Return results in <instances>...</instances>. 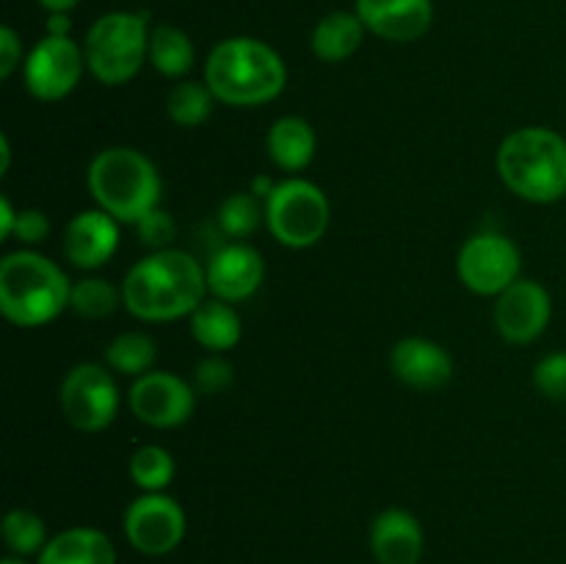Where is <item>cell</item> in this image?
Instances as JSON below:
<instances>
[{
    "label": "cell",
    "instance_id": "obj_34",
    "mask_svg": "<svg viewBox=\"0 0 566 564\" xmlns=\"http://www.w3.org/2000/svg\"><path fill=\"white\" fill-rule=\"evenodd\" d=\"M20 64H25L22 61V39L17 36L14 28L3 25L0 28V77L9 81Z\"/></svg>",
    "mask_w": 566,
    "mask_h": 564
},
{
    "label": "cell",
    "instance_id": "obj_10",
    "mask_svg": "<svg viewBox=\"0 0 566 564\" xmlns=\"http://www.w3.org/2000/svg\"><path fill=\"white\" fill-rule=\"evenodd\" d=\"M86 70V53L70 36H44L39 39L25 55L22 75H25L28 92L42 103H59L70 97L81 83Z\"/></svg>",
    "mask_w": 566,
    "mask_h": 564
},
{
    "label": "cell",
    "instance_id": "obj_22",
    "mask_svg": "<svg viewBox=\"0 0 566 564\" xmlns=\"http://www.w3.org/2000/svg\"><path fill=\"white\" fill-rule=\"evenodd\" d=\"M368 28L363 25L357 11H332L324 20L315 25L313 39V53L318 55L326 64H340V61L352 59L359 48Z\"/></svg>",
    "mask_w": 566,
    "mask_h": 564
},
{
    "label": "cell",
    "instance_id": "obj_38",
    "mask_svg": "<svg viewBox=\"0 0 566 564\" xmlns=\"http://www.w3.org/2000/svg\"><path fill=\"white\" fill-rule=\"evenodd\" d=\"M77 3H81V0H39V6L48 9V14H53V11H66V14H70Z\"/></svg>",
    "mask_w": 566,
    "mask_h": 564
},
{
    "label": "cell",
    "instance_id": "obj_14",
    "mask_svg": "<svg viewBox=\"0 0 566 564\" xmlns=\"http://www.w3.org/2000/svg\"><path fill=\"white\" fill-rule=\"evenodd\" d=\"M205 274H208V291L213 293V299L238 304L260 291L265 280V260L249 243H221L210 254Z\"/></svg>",
    "mask_w": 566,
    "mask_h": 564
},
{
    "label": "cell",
    "instance_id": "obj_39",
    "mask_svg": "<svg viewBox=\"0 0 566 564\" xmlns=\"http://www.w3.org/2000/svg\"><path fill=\"white\" fill-rule=\"evenodd\" d=\"M0 155H3V164H0V175H6L11 166V144H9V136H0Z\"/></svg>",
    "mask_w": 566,
    "mask_h": 564
},
{
    "label": "cell",
    "instance_id": "obj_4",
    "mask_svg": "<svg viewBox=\"0 0 566 564\" xmlns=\"http://www.w3.org/2000/svg\"><path fill=\"white\" fill-rule=\"evenodd\" d=\"M497 175L525 202H558L566 197V138L551 127L509 133L497 147Z\"/></svg>",
    "mask_w": 566,
    "mask_h": 564
},
{
    "label": "cell",
    "instance_id": "obj_29",
    "mask_svg": "<svg viewBox=\"0 0 566 564\" xmlns=\"http://www.w3.org/2000/svg\"><path fill=\"white\" fill-rule=\"evenodd\" d=\"M265 219V208L252 191H235L221 202L219 227L230 238H249Z\"/></svg>",
    "mask_w": 566,
    "mask_h": 564
},
{
    "label": "cell",
    "instance_id": "obj_35",
    "mask_svg": "<svg viewBox=\"0 0 566 564\" xmlns=\"http://www.w3.org/2000/svg\"><path fill=\"white\" fill-rule=\"evenodd\" d=\"M17 216H20V210H14L11 199L0 197V241H9V238H14Z\"/></svg>",
    "mask_w": 566,
    "mask_h": 564
},
{
    "label": "cell",
    "instance_id": "obj_25",
    "mask_svg": "<svg viewBox=\"0 0 566 564\" xmlns=\"http://www.w3.org/2000/svg\"><path fill=\"white\" fill-rule=\"evenodd\" d=\"M216 103L219 100L205 81H180L171 86L169 97H166V114L175 125L199 127L210 119Z\"/></svg>",
    "mask_w": 566,
    "mask_h": 564
},
{
    "label": "cell",
    "instance_id": "obj_21",
    "mask_svg": "<svg viewBox=\"0 0 566 564\" xmlns=\"http://www.w3.org/2000/svg\"><path fill=\"white\" fill-rule=\"evenodd\" d=\"M315 130L304 116H280L269 127L265 149L282 171H302L315 158Z\"/></svg>",
    "mask_w": 566,
    "mask_h": 564
},
{
    "label": "cell",
    "instance_id": "obj_27",
    "mask_svg": "<svg viewBox=\"0 0 566 564\" xmlns=\"http://www.w3.org/2000/svg\"><path fill=\"white\" fill-rule=\"evenodd\" d=\"M3 542L14 556L42 553L48 545V523L31 509H11L3 520Z\"/></svg>",
    "mask_w": 566,
    "mask_h": 564
},
{
    "label": "cell",
    "instance_id": "obj_32",
    "mask_svg": "<svg viewBox=\"0 0 566 564\" xmlns=\"http://www.w3.org/2000/svg\"><path fill=\"white\" fill-rule=\"evenodd\" d=\"M136 230L144 247H149L153 252H160V249H171L177 224L175 219H171L169 210H164L158 205V208H153L147 216H142V219L136 221Z\"/></svg>",
    "mask_w": 566,
    "mask_h": 564
},
{
    "label": "cell",
    "instance_id": "obj_26",
    "mask_svg": "<svg viewBox=\"0 0 566 564\" xmlns=\"http://www.w3.org/2000/svg\"><path fill=\"white\" fill-rule=\"evenodd\" d=\"M119 304H125L122 285L116 288L114 282L103 280V276H86V280L72 282L70 310L81 315V318H108V315L119 310Z\"/></svg>",
    "mask_w": 566,
    "mask_h": 564
},
{
    "label": "cell",
    "instance_id": "obj_7",
    "mask_svg": "<svg viewBox=\"0 0 566 564\" xmlns=\"http://www.w3.org/2000/svg\"><path fill=\"white\" fill-rule=\"evenodd\" d=\"M332 221V205L315 182L304 177L276 182L265 199V224L271 236L287 249H310L326 236Z\"/></svg>",
    "mask_w": 566,
    "mask_h": 564
},
{
    "label": "cell",
    "instance_id": "obj_20",
    "mask_svg": "<svg viewBox=\"0 0 566 564\" xmlns=\"http://www.w3.org/2000/svg\"><path fill=\"white\" fill-rule=\"evenodd\" d=\"M191 337L210 354H224L238 346L243 335V324L238 310L221 299H205L191 315H188Z\"/></svg>",
    "mask_w": 566,
    "mask_h": 564
},
{
    "label": "cell",
    "instance_id": "obj_15",
    "mask_svg": "<svg viewBox=\"0 0 566 564\" xmlns=\"http://www.w3.org/2000/svg\"><path fill=\"white\" fill-rule=\"evenodd\" d=\"M119 249V221L105 210L92 208L72 216L64 230V254L75 269H103Z\"/></svg>",
    "mask_w": 566,
    "mask_h": 564
},
{
    "label": "cell",
    "instance_id": "obj_5",
    "mask_svg": "<svg viewBox=\"0 0 566 564\" xmlns=\"http://www.w3.org/2000/svg\"><path fill=\"white\" fill-rule=\"evenodd\" d=\"M86 182L97 208L119 224H136L160 202L158 169L133 147L99 149L88 164Z\"/></svg>",
    "mask_w": 566,
    "mask_h": 564
},
{
    "label": "cell",
    "instance_id": "obj_17",
    "mask_svg": "<svg viewBox=\"0 0 566 564\" xmlns=\"http://www.w3.org/2000/svg\"><path fill=\"white\" fill-rule=\"evenodd\" d=\"M370 33L385 42H415L434 20L431 0H357L354 9Z\"/></svg>",
    "mask_w": 566,
    "mask_h": 564
},
{
    "label": "cell",
    "instance_id": "obj_31",
    "mask_svg": "<svg viewBox=\"0 0 566 564\" xmlns=\"http://www.w3.org/2000/svg\"><path fill=\"white\" fill-rule=\"evenodd\" d=\"M534 385L551 401L566 404V352H553L536 363Z\"/></svg>",
    "mask_w": 566,
    "mask_h": 564
},
{
    "label": "cell",
    "instance_id": "obj_9",
    "mask_svg": "<svg viewBox=\"0 0 566 564\" xmlns=\"http://www.w3.org/2000/svg\"><path fill=\"white\" fill-rule=\"evenodd\" d=\"M520 249L501 232H475L462 243L457 254V274L468 291L479 296H501L520 280Z\"/></svg>",
    "mask_w": 566,
    "mask_h": 564
},
{
    "label": "cell",
    "instance_id": "obj_2",
    "mask_svg": "<svg viewBox=\"0 0 566 564\" xmlns=\"http://www.w3.org/2000/svg\"><path fill=\"white\" fill-rule=\"evenodd\" d=\"M205 83L219 103L258 108L285 92L287 66L271 44L252 36H230L210 50Z\"/></svg>",
    "mask_w": 566,
    "mask_h": 564
},
{
    "label": "cell",
    "instance_id": "obj_12",
    "mask_svg": "<svg viewBox=\"0 0 566 564\" xmlns=\"http://www.w3.org/2000/svg\"><path fill=\"white\" fill-rule=\"evenodd\" d=\"M127 404L144 426L177 429L193 415L197 387L188 385L180 376L166 374V370H149L133 382Z\"/></svg>",
    "mask_w": 566,
    "mask_h": 564
},
{
    "label": "cell",
    "instance_id": "obj_8",
    "mask_svg": "<svg viewBox=\"0 0 566 564\" xmlns=\"http://www.w3.org/2000/svg\"><path fill=\"white\" fill-rule=\"evenodd\" d=\"M61 412L66 424L77 431H103L108 429L119 412V387L105 365L77 363L66 370L59 390Z\"/></svg>",
    "mask_w": 566,
    "mask_h": 564
},
{
    "label": "cell",
    "instance_id": "obj_36",
    "mask_svg": "<svg viewBox=\"0 0 566 564\" xmlns=\"http://www.w3.org/2000/svg\"><path fill=\"white\" fill-rule=\"evenodd\" d=\"M70 14L66 11H53V14L48 17V33L50 36H70Z\"/></svg>",
    "mask_w": 566,
    "mask_h": 564
},
{
    "label": "cell",
    "instance_id": "obj_24",
    "mask_svg": "<svg viewBox=\"0 0 566 564\" xmlns=\"http://www.w3.org/2000/svg\"><path fill=\"white\" fill-rule=\"evenodd\" d=\"M158 359V343L149 337L147 332H122L105 348V363L122 376H138L149 374Z\"/></svg>",
    "mask_w": 566,
    "mask_h": 564
},
{
    "label": "cell",
    "instance_id": "obj_28",
    "mask_svg": "<svg viewBox=\"0 0 566 564\" xmlns=\"http://www.w3.org/2000/svg\"><path fill=\"white\" fill-rule=\"evenodd\" d=\"M130 479L144 492H164L175 481V457L160 446H142L130 457Z\"/></svg>",
    "mask_w": 566,
    "mask_h": 564
},
{
    "label": "cell",
    "instance_id": "obj_37",
    "mask_svg": "<svg viewBox=\"0 0 566 564\" xmlns=\"http://www.w3.org/2000/svg\"><path fill=\"white\" fill-rule=\"evenodd\" d=\"M274 188H276V182H271L269 177L260 175V177H254V180H252V188H249V191H252L254 197H258V199H269V197H271V191H274Z\"/></svg>",
    "mask_w": 566,
    "mask_h": 564
},
{
    "label": "cell",
    "instance_id": "obj_11",
    "mask_svg": "<svg viewBox=\"0 0 566 564\" xmlns=\"http://www.w3.org/2000/svg\"><path fill=\"white\" fill-rule=\"evenodd\" d=\"M125 536L144 556H166L186 536V512L166 492H144L127 506Z\"/></svg>",
    "mask_w": 566,
    "mask_h": 564
},
{
    "label": "cell",
    "instance_id": "obj_23",
    "mask_svg": "<svg viewBox=\"0 0 566 564\" xmlns=\"http://www.w3.org/2000/svg\"><path fill=\"white\" fill-rule=\"evenodd\" d=\"M197 50L191 36L177 25H155L149 33V64L164 77H182L193 70Z\"/></svg>",
    "mask_w": 566,
    "mask_h": 564
},
{
    "label": "cell",
    "instance_id": "obj_40",
    "mask_svg": "<svg viewBox=\"0 0 566 564\" xmlns=\"http://www.w3.org/2000/svg\"><path fill=\"white\" fill-rule=\"evenodd\" d=\"M0 564H25V562H22L20 556H6L3 562H0Z\"/></svg>",
    "mask_w": 566,
    "mask_h": 564
},
{
    "label": "cell",
    "instance_id": "obj_13",
    "mask_svg": "<svg viewBox=\"0 0 566 564\" xmlns=\"http://www.w3.org/2000/svg\"><path fill=\"white\" fill-rule=\"evenodd\" d=\"M551 315L553 302L547 288L536 280H523V276L509 285L495 302L497 332L503 341L514 343V346L534 343L547 330Z\"/></svg>",
    "mask_w": 566,
    "mask_h": 564
},
{
    "label": "cell",
    "instance_id": "obj_19",
    "mask_svg": "<svg viewBox=\"0 0 566 564\" xmlns=\"http://www.w3.org/2000/svg\"><path fill=\"white\" fill-rule=\"evenodd\" d=\"M39 564H116V547L105 531L75 525L50 536Z\"/></svg>",
    "mask_w": 566,
    "mask_h": 564
},
{
    "label": "cell",
    "instance_id": "obj_16",
    "mask_svg": "<svg viewBox=\"0 0 566 564\" xmlns=\"http://www.w3.org/2000/svg\"><path fill=\"white\" fill-rule=\"evenodd\" d=\"M390 370L398 382L420 393L440 390L451 382L453 359L446 346L429 337H403L390 348Z\"/></svg>",
    "mask_w": 566,
    "mask_h": 564
},
{
    "label": "cell",
    "instance_id": "obj_18",
    "mask_svg": "<svg viewBox=\"0 0 566 564\" xmlns=\"http://www.w3.org/2000/svg\"><path fill=\"white\" fill-rule=\"evenodd\" d=\"M370 553L379 564H418L423 556V529L407 509H385L370 525Z\"/></svg>",
    "mask_w": 566,
    "mask_h": 564
},
{
    "label": "cell",
    "instance_id": "obj_30",
    "mask_svg": "<svg viewBox=\"0 0 566 564\" xmlns=\"http://www.w3.org/2000/svg\"><path fill=\"white\" fill-rule=\"evenodd\" d=\"M232 382H235V370H232L230 359H224L221 354H210V357L199 359L197 368H193V387H197V393H205V396L227 393Z\"/></svg>",
    "mask_w": 566,
    "mask_h": 564
},
{
    "label": "cell",
    "instance_id": "obj_33",
    "mask_svg": "<svg viewBox=\"0 0 566 564\" xmlns=\"http://www.w3.org/2000/svg\"><path fill=\"white\" fill-rule=\"evenodd\" d=\"M48 232H50V221L44 210H36V208L20 210V216H17V227H14L17 241L25 243V247H33V243L44 241Z\"/></svg>",
    "mask_w": 566,
    "mask_h": 564
},
{
    "label": "cell",
    "instance_id": "obj_3",
    "mask_svg": "<svg viewBox=\"0 0 566 564\" xmlns=\"http://www.w3.org/2000/svg\"><path fill=\"white\" fill-rule=\"evenodd\" d=\"M72 282L55 260L17 249L0 260V310L22 330L50 324L70 307Z\"/></svg>",
    "mask_w": 566,
    "mask_h": 564
},
{
    "label": "cell",
    "instance_id": "obj_1",
    "mask_svg": "<svg viewBox=\"0 0 566 564\" xmlns=\"http://www.w3.org/2000/svg\"><path fill=\"white\" fill-rule=\"evenodd\" d=\"M208 293L205 265L186 249H160L138 260L122 280L125 310L142 321L191 315Z\"/></svg>",
    "mask_w": 566,
    "mask_h": 564
},
{
    "label": "cell",
    "instance_id": "obj_6",
    "mask_svg": "<svg viewBox=\"0 0 566 564\" xmlns=\"http://www.w3.org/2000/svg\"><path fill=\"white\" fill-rule=\"evenodd\" d=\"M149 25L133 11H108L88 28L83 53L86 66L105 86H125L149 61Z\"/></svg>",
    "mask_w": 566,
    "mask_h": 564
}]
</instances>
